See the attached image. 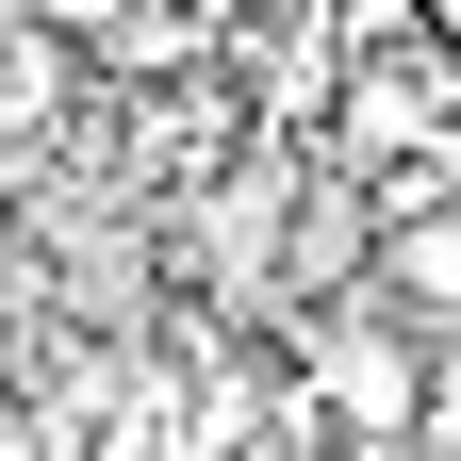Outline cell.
I'll list each match as a JSON object with an SVG mask.
<instances>
[{
	"instance_id": "obj_2",
	"label": "cell",
	"mask_w": 461,
	"mask_h": 461,
	"mask_svg": "<svg viewBox=\"0 0 461 461\" xmlns=\"http://www.w3.org/2000/svg\"><path fill=\"white\" fill-rule=\"evenodd\" d=\"M379 297L412 313V330H445V313H461V198L395 214V248H379Z\"/></svg>"
},
{
	"instance_id": "obj_3",
	"label": "cell",
	"mask_w": 461,
	"mask_h": 461,
	"mask_svg": "<svg viewBox=\"0 0 461 461\" xmlns=\"http://www.w3.org/2000/svg\"><path fill=\"white\" fill-rule=\"evenodd\" d=\"M412 445H429V461H445V445H461V313H445V330H429V429H412Z\"/></svg>"
},
{
	"instance_id": "obj_1",
	"label": "cell",
	"mask_w": 461,
	"mask_h": 461,
	"mask_svg": "<svg viewBox=\"0 0 461 461\" xmlns=\"http://www.w3.org/2000/svg\"><path fill=\"white\" fill-rule=\"evenodd\" d=\"M313 412H330L346 445H412V429H429V346L330 330V346H313Z\"/></svg>"
}]
</instances>
